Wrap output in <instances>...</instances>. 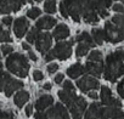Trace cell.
<instances>
[{"mask_svg":"<svg viewBox=\"0 0 124 119\" xmlns=\"http://www.w3.org/2000/svg\"><path fill=\"white\" fill-rule=\"evenodd\" d=\"M1 41H9V43H11L12 41V39H11V35H10V32H8V30H5V29H3L1 30Z\"/></svg>","mask_w":124,"mask_h":119,"instance_id":"35","label":"cell"},{"mask_svg":"<svg viewBox=\"0 0 124 119\" xmlns=\"http://www.w3.org/2000/svg\"><path fill=\"white\" fill-rule=\"evenodd\" d=\"M58 97H60V100L62 102L68 107V106H71L74 102V100L78 96L76 95V92H68V91H65V90H60L58 91Z\"/></svg>","mask_w":124,"mask_h":119,"instance_id":"21","label":"cell"},{"mask_svg":"<svg viewBox=\"0 0 124 119\" xmlns=\"http://www.w3.org/2000/svg\"><path fill=\"white\" fill-rule=\"evenodd\" d=\"M62 82H63V74H57L56 77H55V83L56 84H61Z\"/></svg>","mask_w":124,"mask_h":119,"instance_id":"45","label":"cell"},{"mask_svg":"<svg viewBox=\"0 0 124 119\" xmlns=\"http://www.w3.org/2000/svg\"><path fill=\"white\" fill-rule=\"evenodd\" d=\"M28 57L32 60V61H34V62H35L37 60H38V58H37V55H35V53H34L32 50H31V51H28Z\"/></svg>","mask_w":124,"mask_h":119,"instance_id":"47","label":"cell"},{"mask_svg":"<svg viewBox=\"0 0 124 119\" xmlns=\"http://www.w3.org/2000/svg\"><path fill=\"white\" fill-rule=\"evenodd\" d=\"M6 68L20 78H26L29 71L28 60L22 53H12L6 58Z\"/></svg>","mask_w":124,"mask_h":119,"instance_id":"3","label":"cell"},{"mask_svg":"<svg viewBox=\"0 0 124 119\" xmlns=\"http://www.w3.org/2000/svg\"><path fill=\"white\" fill-rule=\"evenodd\" d=\"M52 35H54V38H55L56 40L66 39V38L70 35V28H68L66 24L61 23V24H58V26L56 27V29H55L54 33H52Z\"/></svg>","mask_w":124,"mask_h":119,"instance_id":"20","label":"cell"},{"mask_svg":"<svg viewBox=\"0 0 124 119\" xmlns=\"http://www.w3.org/2000/svg\"><path fill=\"white\" fill-rule=\"evenodd\" d=\"M28 27H29V22L28 20H26L24 17H20L15 21V26H14V32H15V35L17 38H23L24 34L27 33L28 30Z\"/></svg>","mask_w":124,"mask_h":119,"instance_id":"14","label":"cell"},{"mask_svg":"<svg viewBox=\"0 0 124 119\" xmlns=\"http://www.w3.org/2000/svg\"><path fill=\"white\" fill-rule=\"evenodd\" d=\"M56 18L54 17H50V16H45L43 18H40L39 21H37L35 23V27L40 30V29H50L52 28L54 26H56Z\"/></svg>","mask_w":124,"mask_h":119,"instance_id":"18","label":"cell"},{"mask_svg":"<svg viewBox=\"0 0 124 119\" xmlns=\"http://www.w3.org/2000/svg\"><path fill=\"white\" fill-rule=\"evenodd\" d=\"M40 14H41V11H40L39 7H32L31 10L27 11V16H28L29 18H32V20L38 18V17L40 16Z\"/></svg>","mask_w":124,"mask_h":119,"instance_id":"32","label":"cell"},{"mask_svg":"<svg viewBox=\"0 0 124 119\" xmlns=\"http://www.w3.org/2000/svg\"><path fill=\"white\" fill-rule=\"evenodd\" d=\"M105 38L107 41L112 44H117L124 40V30L120 29L118 26L112 23V21H107L105 23Z\"/></svg>","mask_w":124,"mask_h":119,"instance_id":"5","label":"cell"},{"mask_svg":"<svg viewBox=\"0 0 124 119\" xmlns=\"http://www.w3.org/2000/svg\"><path fill=\"white\" fill-rule=\"evenodd\" d=\"M77 86H78V89H79L82 92L89 94V92H91L93 90H97V89L100 88V83H99L97 79L86 75V77H84V78H82V79H79V80L77 82Z\"/></svg>","mask_w":124,"mask_h":119,"instance_id":"9","label":"cell"},{"mask_svg":"<svg viewBox=\"0 0 124 119\" xmlns=\"http://www.w3.org/2000/svg\"><path fill=\"white\" fill-rule=\"evenodd\" d=\"M102 18H106V17H108V12H107V10H105V9H100V10H97L96 11Z\"/></svg>","mask_w":124,"mask_h":119,"instance_id":"43","label":"cell"},{"mask_svg":"<svg viewBox=\"0 0 124 119\" xmlns=\"http://www.w3.org/2000/svg\"><path fill=\"white\" fill-rule=\"evenodd\" d=\"M93 39H94L95 44L102 45L103 44V40H106V38H105V30H102V29H93Z\"/></svg>","mask_w":124,"mask_h":119,"instance_id":"23","label":"cell"},{"mask_svg":"<svg viewBox=\"0 0 124 119\" xmlns=\"http://www.w3.org/2000/svg\"><path fill=\"white\" fill-rule=\"evenodd\" d=\"M43 88H44V90H51V84L50 83H45Z\"/></svg>","mask_w":124,"mask_h":119,"instance_id":"50","label":"cell"},{"mask_svg":"<svg viewBox=\"0 0 124 119\" xmlns=\"http://www.w3.org/2000/svg\"><path fill=\"white\" fill-rule=\"evenodd\" d=\"M44 11L46 14H55L56 12V1L55 0H46L44 3Z\"/></svg>","mask_w":124,"mask_h":119,"instance_id":"27","label":"cell"},{"mask_svg":"<svg viewBox=\"0 0 124 119\" xmlns=\"http://www.w3.org/2000/svg\"><path fill=\"white\" fill-rule=\"evenodd\" d=\"M85 108H86V101L82 96H78L74 100V102L71 106H68V109H70L73 119H82V117L85 112Z\"/></svg>","mask_w":124,"mask_h":119,"instance_id":"10","label":"cell"},{"mask_svg":"<svg viewBox=\"0 0 124 119\" xmlns=\"http://www.w3.org/2000/svg\"><path fill=\"white\" fill-rule=\"evenodd\" d=\"M90 47H91V46H90L89 44H86V43H79L78 46H77V50H76L77 57H83V56H85V55L88 53V51H89Z\"/></svg>","mask_w":124,"mask_h":119,"instance_id":"26","label":"cell"},{"mask_svg":"<svg viewBox=\"0 0 124 119\" xmlns=\"http://www.w3.org/2000/svg\"><path fill=\"white\" fill-rule=\"evenodd\" d=\"M34 119H70V115L63 104L56 103L46 112H37Z\"/></svg>","mask_w":124,"mask_h":119,"instance_id":"4","label":"cell"},{"mask_svg":"<svg viewBox=\"0 0 124 119\" xmlns=\"http://www.w3.org/2000/svg\"><path fill=\"white\" fill-rule=\"evenodd\" d=\"M70 17L74 22L80 21V16H84L85 14L90 11H95V0H65L63 1Z\"/></svg>","mask_w":124,"mask_h":119,"instance_id":"2","label":"cell"},{"mask_svg":"<svg viewBox=\"0 0 124 119\" xmlns=\"http://www.w3.org/2000/svg\"><path fill=\"white\" fill-rule=\"evenodd\" d=\"M23 83L21 80H17V79H14L11 78L6 72L3 73V78H1V90L3 92L10 97L16 90H20L21 88H23Z\"/></svg>","mask_w":124,"mask_h":119,"instance_id":"6","label":"cell"},{"mask_svg":"<svg viewBox=\"0 0 124 119\" xmlns=\"http://www.w3.org/2000/svg\"><path fill=\"white\" fill-rule=\"evenodd\" d=\"M120 119H124V117H123V118H120Z\"/></svg>","mask_w":124,"mask_h":119,"instance_id":"53","label":"cell"},{"mask_svg":"<svg viewBox=\"0 0 124 119\" xmlns=\"http://www.w3.org/2000/svg\"><path fill=\"white\" fill-rule=\"evenodd\" d=\"M54 58H55V56H54V53L50 51V52H47V53L45 55V58H44V60H45L46 62H49V61H52Z\"/></svg>","mask_w":124,"mask_h":119,"instance_id":"44","label":"cell"},{"mask_svg":"<svg viewBox=\"0 0 124 119\" xmlns=\"http://www.w3.org/2000/svg\"><path fill=\"white\" fill-rule=\"evenodd\" d=\"M117 90H118V94H119V96L122 97V98H124V79L118 84V86H117Z\"/></svg>","mask_w":124,"mask_h":119,"instance_id":"40","label":"cell"},{"mask_svg":"<svg viewBox=\"0 0 124 119\" xmlns=\"http://www.w3.org/2000/svg\"><path fill=\"white\" fill-rule=\"evenodd\" d=\"M88 60L89 62H102V53L101 51H97V50H94L89 53L88 56Z\"/></svg>","mask_w":124,"mask_h":119,"instance_id":"28","label":"cell"},{"mask_svg":"<svg viewBox=\"0 0 124 119\" xmlns=\"http://www.w3.org/2000/svg\"><path fill=\"white\" fill-rule=\"evenodd\" d=\"M0 119H16V117H15L12 111H3Z\"/></svg>","mask_w":124,"mask_h":119,"instance_id":"33","label":"cell"},{"mask_svg":"<svg viewBox=\"0 0 124 119\" xmlns=\"http://www.w3.org/2000/svg\"><path fill=\"white\" fill-rule=\"evenodd\" d=\"M33 79H34L35 82H40V80H43V79H44V74H43V72H40V71H34V72H33Z\"/></svg>","mask_w":124,"mask_h":119,"instance_id":"37","label":"cell"},{"mask_svg":"<svg viewBox=\"0 0 124 119\" xmlns=\"http://www.w3.org/2000/svg\"><path fill=\"white\" fill-rule=\"evenodd\" d=\"M122 1H123V4H124V0H122Z\"/></svg>","mask_w":124,"mask_h":119,"instance_id":"52","label":"cell"},{"mask_svg":"<svg viewBox=\"0 0 124 119\" xmlns=\"http://www.w3.org/2000/svg\"><path fill=\"white\" fill-rule=\"evenodd\" d=\"M28 100H29V94L27 91H24V90L18 91L15 95V97H14V102H15V104L17 107H22Z\"/></svg>","mask_w":124,"mask_h":119,"instance_id":"22","label":"cell"},{"mask_svg":"<svg viewBox=\"0 0 124 119\" xmlns=\"http://www.w3.org/2000/svg\"><path fill=\"white\" fill-rule=\"evenodd\" d=\"M12 23V17L11 16H8V17H4L3 18V24L6 26V27H10Z\"/></svg>","mask_w":124,"mask_h":119,"instance_id":"42","label":"cell"},{"mask_svg":"<svg viewBox=\"0 0 124 119\" xmlns=\"http://www.w3.org/2000/svg\"><path fill=\"white\" fill-rule=\"evenodd\" d=\"M28 1H29V3H32L33 0H28ZM34 1H41V0H34Z\"/></svg>","mask_w":124,"mask_h":119,"instance_id":"51","label":"cell"},{"mask_svg":"<svg viewBox=\"0 0 124 119\" xmlns=\"http://www.w3.org/2000/svg\"><path fill=\"white\" fill-rule=\"evenodd\" d=\"M95 11L100 10V9H108L112 5V0H95Z\"/></svg>","mask_w":124,"mask_h":119,"instance_id":"30","label":"cell"},{"mask_svg":"<svg viewBox=\"0 0 124 119\" xmlns=\"http://www.w3.org/2000/svg\"><path fill=\"white\" fill-rule=\"evenodd\" d=\"M63 90L65 91H68V92H76V88L73 86V84L68 80L63 82Z\"/></svg>","mask_w":124,"mask_h":119,"instance_id":"34","label":"cell"},{"mask_svg":"<svg viewBox=\"0 0 124 119\" xmlns=\"http://www.w3.org/2000/svg\"><path fill=\"white\" fill-rule=\"evenodd\" d=\"M85 73V66H82L80 63H74L72 65L70 68H67V74L70 78H73V79H77L79 78L82 74Z\"/></svg>","mask_w":124,"mask_h":119,"instance_id":"19","label":"cell"},{"mask_svg":"<svg viewBox=\"0 0 124 119\" xmlns=\"http://www.w3.org/2000/svg\"><path fill=\"white\" fill-rule=\"evenodd\" d=\"M52 103H54V97L51 95H43L41 97H39V100H37L34 107L37 108L38 112H43L44 109L50 107Z\"/></svg>","mask_w":124,"mask_h":119,"instance_id":"16","label":"cell"},{"mask_svg":"<svg viewBox=\"0 0 124 119\" xmlns=\"http://www.w3.org/2000/svg\"><path fill=\"white\" fill-rule=\"evenodd\" d=\"M76 40L79 41V43H86V44H89L91 47L95 46V41H94V39L90 37V34H89L88 32H83V33H80V34L76 38Z\"/></svg>","mask_w":124,"mask_h":119,"instance_id":"24","label":"cell"},{"mask_svg":"<svg viewBox=\"0 0 124 119\" xmlns=\"http://www.w3.org/2000/svg\"><path fill=\"white\" fill-rule=\"evenodd\" d=\"M123 74H124V49H120L107 56L103 75L106 80L116 83L117 79Z\"/></svg>","mask_w":124,"mask_h":119,"instance_id":"1","label":"cell"},{"mask_svg":"<svg viewBox=\"0 0 124 119\" xmlns=\"http://www.w3.org/2000/svg\"><path fill=\"white\" fill-rule=\"evenodd\" d=\"M39 33H40V30H39L37 27L32 28V29L29 30L28 35H27V41H28L29 44H35V40H37V37H38Z\"/></svg>","mask_w":124,"mask_h":119,"instance_id":"29","label":"cell"},{"mask_svg":"<svg viewBox=\"0 0 124 119\" xmlns=\"http://www.w3.org/2000/svg\"><path fill=\"white\" fill-rule=\"evenodd\" d=\"M112 23H114L116 26H118L120 29L124 30V14L113 16V17H112Z\"/></svg>","mask_w":124,"mask_h":119,"instance_id":"31","label":"cell"},{"mask_svg":"<svg viewBox=\"0 0 124 119\" xmlns=\"http://www.w3.org/2000/svg\"><path fill=\"white\" fill-rule=\"evenodd\" d=\"M60 12H61V15L63 16L65 18H68V11H67V9H66V6H65V4L63 3H61L60 4Z\"/></svg>","mask_w":124,"mask_h":119,"instance_id":"38","label":"cell"},{"mask_svg":"<svg viewBox=\"0 0 124 119\" xmlns=\"http://www.w3.org/2000/svg\"><path fill=\"white\" fill-rule=\"evenodd\" d=\"M52 45V38H51V34L47 33V32H44V33H39L38 37H37V40H35V46H37V50L43 53L44 56L49 52L50 47Z\"/></svg>","mask_w":124,"mask_h":119,"instance_id":"8","label":"cell"},{"mask_svg":"<svg viewBox=\"0 0 124 119\" xmlns=\"http://www.w3.org/2000/svg\"><path fill=\"white\" fill-rule=\"evenodd\" d=\"M1 51H3V55L6 56V55H10L14 51V47L10 46V45H3L1 46Z\"/></svg>","mask_w":124,"mask_h":119,"instance_id":"36","label":"cell"},{"mask_svg":"<svg viewBox=\"0 0 124 119\" xmlns=\"http://www.w3.org/2000/svg\"><path fill=\"white\" fill-rule=\"evenodd\" d=\"M124 117V112L118 107H102L100 119H120Z\"/></svg>","mask_w":124,"mask_h":119,"instance_id":"13","label":"cell"},{"mask_svg":"<svg viewBox=\"0 0 124 119\" xmlns=\"http://www.w3.org/2000/svg\"><path fill=\"white\" fill-rule=\"evenodd\" d=\"M32 113H33V106H32V104H28V106L26 107V115H27V117H31Z\"/></svg>","mask_w":124,"mask_h":119,"instance_id":"46","label":"cell"},{"mask_svg":"<svg viewBox=\"0 0 124 119\" xmlns=\"http://www.w3.org/2000/svg\"><path fill=\"white\" fill-rule=\"evenodd\" d=\"M103 65L102 62H86L85 65V72L91 74L93 77H100L103 72Z\"/></svg>","mask_w":124,"mask_h":119,"instance_id":"15","label":"cell"},{"mask_svg":"<svg viewBox=\"0 0 124 119\" xmlns=\"http://www.w3.org/2000/svg\"><path fill=\"white\" fill-rule=\"evenodd\" d=\"M46 69H47V73H49V74H54V73L58 69V65H57V63H51V65L47 66Z\"/></svg>","mask_w":124,"mask_h":119,"instance_id":"39","label":"cell"},{"mask_svg":"<svg viewBox=\"0 0 124 119\" xmlns=\"http://www.w3.org/2000/svg\"><path fill=\"white\" fill-rule=\"evenodd\" d=\"M73 40L72 41H60L56 44V46L51 50V52L54 53L55 58H58L61 61L70 58L72 55V45H73Z\"/></svg>","mask_w":124,"mask_h":119,"instance_id":"7","label":"cell"},{"mask_svg":"<svg viewBox=\"0 0 124 119\" xmlns=\"http://www.w3.org/2000/svg\"><path fill=\"white\" fill-rule=\"evenodd\" d=\"M101 102L106 107H122V103L119 100L114 98L112 95V91L107 86H101Z\"/></svg>","mask_w":124,"mask_h":119,"instance_id":"12","label":"cell"},{"mask_svg":"<svg viewBox=\"0 0 124 119\" xmlns=\"http://www.w3.org/2000/svg\"><path fill=\"white\" fill-rule=\"evenodd\" d=\"M83 18H84V21H85L86 23H90V24H96V23L100 21L96 11H90V12L85 14V15L83 16Z\"/></svg>","mask_w":124,"mask_h":119,"instance_id":"25","label":"cell"},{"mask_svg":"<svg viewBox=\"0 0 124 119\" xmlns=\"http://www.w3.org/2000/svg\"><path fill=\"white\" fill-rule=\"evenodd\" d=\"M113 11L118 14H124V6L122 4H114L113 5Z\"/></svg>","mask_w":124,"mask_h":119,"instance_id":"41","label":"cell"},{"mask_svg":"<svg viewBox=\"0 0 124 119\" xmlns=\"http://www.w3.org/2000/svg\"><path fill=\"white\" fill-rule=\"evenodd\" d=\"M101 104L97 103V102H94L90 104V107L88 108L86 113H85V117L84 119H97L101 117Z\"/></svg>","mask_w":124,"mask_h":119,"instance_id":"17","label":"cell"},{"mask_svg":"<svg viewBox=\"0 0 124 119\" xmlns=\"http://www.w3.org/2000/svg\"><path fill=\"white\" fill-rule=\"evenodd\" d=\"M22 47H23L24 50H27V51H31V46H29L27 43H22Z\"/></svg>","mask_w":124,"mask_h":119,"instance_id":"49","label":"cell"},{"mask_svg":"<svg viewBox=\"0 0 124 119\" xmlns=\"http://www.w3.org/2000/svg\"><path fill=\"white\" fill-rule=\"evenodd\" d=\"M88 95H89V97L93 98V100H96V98H97V94H96L95 91H91V92H89Z\"/></svg>","mask_w":124,"mask_h":119,"instance_id":"48","label":"cell"},{"mask_svg":"<svg viewBox=\"0 0 124 119\" xmlns=\"http://www.w3.org/2000/svg\"><path fill=\"white\" fill-rule=\"evenodd\" d=\"M28 0H1L0 3V12L10 14L11 11L17 12Z\"/></svg>","mask_w":124,"mask_h":119,"instance_id":"11","label":"cell"}]
</instances>
